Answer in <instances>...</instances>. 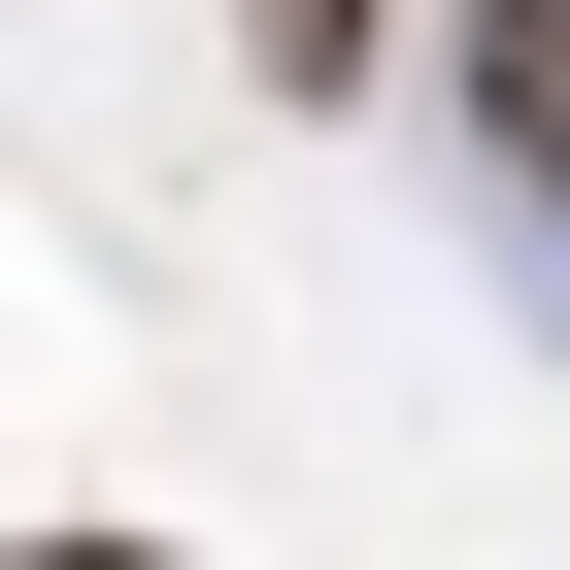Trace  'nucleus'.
I'll use <instances>...</instances> for the list:
<instances>
[{
  "label": "nucleus",
  "mask_w": 570,
  "mask_h": 570,
  "mask_svg": "<svg viewBox=\"0 0 570 570\" xmlns=\"http://www.w3.org/2000/svg\"><path fill=\"white\" fill-rule=\"evenodd\" d=\"M436 101H470V202H503V268L570 303V0H436Z\"/></svg>",
  "instance_id": "obj_1"
},
{
  "label": "nucleus",
  "mask_w": 570,
  "mask_h": 570,
  "mask_svg": "<svg viewBox=\"0 0 570 570\" xmlns=\"http://www.w3.org/2000/svg\"><path fill=\"white\" fill-rule=\"evenodd\" d=\"M235 35L303 68V101H370V35H403V0H235Z\"/></svg>",
  "instance_id": "obj_2"
},
{
  "label": "nucleus",
  "mask_w": 570,
  "mask_h": 570,
  "mask_svg": "<svg viewBox=\"0 0 570 570\" xmlns=\"http://www.w3.org/2000/svg\"><path fill=\"white\" fill-rule=\"evenodd\" d=\"M0 570H168V537H0Z\"/></svg>",
  "instance_id": "obj_3"
}]
</instances>
